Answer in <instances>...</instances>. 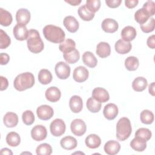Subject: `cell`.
I'll return each mask as SVG.
<instances>
[{"mask_svg": "<svg viewBox=\"0 0 155 155\" xmlns=\"http://www.w3.org/2000/svg\"><path fill=\"white\" fill-rule=\"evenodd\" d=\"M42 31L45 38L50 42L58 44L65 40V32L59 27L54 25H47L44 27Z\"/></svg>", "mask_w": 155, "mask_h": 155, "instance_id": "6da1fadb", "label": "cell"}, {"mask_svg": "<svg viewBox=\"0 0 155 155\" xmlns=\"http://www.w3.org/2000/svg\"><path fill=\"white\" fill-rule=\"evenodd\" d=\"M27 47L33 53L41 52L44 47V42L39 35V33L35 29H30L27 39Z\"/></svg>", "mask_w": 155, "mask_h": 155, "instance_id": "7a4b0ae2", "label": "cell"}, {"mask_svg": "<svg viewBox=\"0 0 155 155\" xmlns=\"http://www.w3.org/2000/svg\"><path fill=\"white\" fill-rule=\"evenodd\" d=\"M35 84L34 75L30 72H25L18 74L15 79L13 85L15 88L19 91L31 88Z\"/></svg>", "mask_w": 155, "mask_h": 155, "instance_id": "3957f363", "label": "cell"}, {"mask_svg": "<svg viewBox=\"0 0 155 155\" xmlns=\"http://www.w3.org/2000/svg\"><path fill=\"white\" fill-rule=\"evenodd\" d=\"M132 131L131 125L128 118H120L116 124V137L119 140L124 141L127 139Z\"/></svg>", "mask_w": 155, "mask_h": 155, "instance_id": "277c9868", "label": "cell"}, {"mask_svg": "<svg viewBox=\"0 0 155 155\" xmlns=\"http://www.w3.org/2000/svg\"><path fill=\"white\" fill-rule=\"evenodd\" d=\"M50 129V132L53 136L59 137L65 133L66 125L62 119H55L51 122Z\"/></svg>", "mask_w": 155, "mask_h": 155, "instance_id": "5b68a950", "label": "cell"}, {"mask_svg": "<svg viewBox=\"0 0 155 155\" xmlns=\"http://www.w3.org/2000/svg\"><path fill=\"white\" fill-rule=\"evenodd\" d=\"M71 132L77 136H81L84 134L87 130V126L84 121L81 119H75L70 125Z\"/></svg>", "mask_w": 155, "mask_h": 155, "instance_id": "8992f818", "label": "cell"}, {"mask_svg": "<svg viewBox=\"0 0 155 155\" xmlns=\"http://www.w3.org/2000/svg\"><path fill=\"white\" fill-rule=\"evenodd\" d=\"M54 71L58 78L61 79H66L70 74V66L62 61L59 62L56 64Z\"/></svg>", "mask_w": 155, "mask_h": 155, "instance_id": "52a82bcc", "label": "cell"}, {"mask_svg": "<svg viewBox=\"0 0 155 155\" xmlns=\"http://www.w3.org/2000/svg\"><path fill=\"white\" fill-rule=\"evenodd\" d=\"M37 116L39 119L43 120H47L51 119L53 114V109L48 105H42L36 110Z\"/></svg>", "mask_w": 155, "mask_h": 155, "instance_id": "ba28073f", "label": "cell"}, {"mask_svg": "<svg viewBox=\"0 0 155 155\" xmlns=\"http://www.w3.org/2000/svg\"><path fill=\"white\" fill-rule=\"evenodd\" d=\"M47 136V129L42 125H36L31 130V136L34 140H43L46 138Z\"/></svg>", "mask_w": 155, "mask_h": 155, "instance_id": "9c48e42d", "label": "cell"}, {"mask_svg": "<svg viewBox=\"0 0 155 155\" xmlns=\"http://www.w3.org/2000/svg\"><path fill=\"white\" fill-rule=\"evenodd\" d=\"M15 38L18 41H24L27 39L28 30L25 25L17 24L13 28V30Z\"/></svg>", "mask_w": 155, "mask_h": 155, "instance_id": "30bf717a", "label": "cell"}, {"mask_svg": "<svg viewBox=\"0 0 155 155\" xmlns=\"http://www.w3.org/2000/svg\"><path fill=\"white\" fill-rule=\"evenodd\" d=\"M88 70L83 66H79L75 68L73 73V79L78 82H83L88 78Z\"/></svg>", "mask_w": 155, "mask_h": 155, "instance_id": "8fae6325", "label": "cell"}, {"mask_svg": "<svg viewBox=\"0 0 155 155\" xmlns=\"http://www.w3.org/2000/svg\"><path fill=\"white\" fill-rule=\"evenodd\" d=\"M92 97L101 103H105L109 100L110 95L105 88L97 87L93 90Z\"/></svg>", "mask_w": 155, "mask_h": 155, "instance_id": "7c38bea8", "label": "cell"}, {"mask_svg": "<svg viewBox=\"0 0 155 155\" xmlns=\"http://www.w3.org/2000/svg\"><path fill=\"white\" fill-rule=\"evenodd\" d=\"M101 27L105 32L113 33L117 30L119 25L117 22L114 19L111 18H106L102 21Z\"/></svg>", "mask_w": 155, "mask_h": 155, "instance_id": "4fadbf2b", "label": "cell"}, {"mask_svg": "<svg viewBox=\"0 0 155 155\" xmlns=\"http://www.w3.org/2000/svg\"><path fill=\"white\" fill-rule=\"evenodd\" d=\"M118 111V108L116 104L109 103L104 107L103 114L107 119L113 120L117 116Z\"/></svg>", "mask_w": 155, "mask_h": 155, "instance_id": "5bb4252c", "label": "cell"}, {"mask_svg": "<svg viewBox=\"0 0 155 155\" xmlns=\"http://www.w3.org/2000/svg\"><path fill=\"white\" fill-rule=\"evenodd\" d=\"M45 96L48 101L51 102H56L60 99L61 93L58 87H50L45 91Z\"/></svg>", "mask_w": 155, "mask_h": 155, "instance_id": "9a60e30c", "label": "cell"}, {"mask_svg": "<svg viewBox=\"0 0 155 155\" xmlns=\"http://www.w3.org/2000/svg\"><path fill=\"white\" fill-rule=\"evenodd\" d=\"M30 17V13L26 8H19L16 13V20L17 21V24L25 25L29 22Z\"/></svg>", "mask_w": 155, "mask_h": 155, "instance_id": "2e32d148", "label": "cell"}, {"mask_svg": "<svg viewBox=\"0 0 155 155\" xmlns=\"http://www.w3.org/2000/svg\"><path fill=\"white\" fill-rule=\"evenodd\" d=\"M63 22L66 29L71 33H75L79 29V22L74 16H66L64 18Z\"/></svg>", "mask_w": 155, "mask_h": 155, "instance_id": "e0dca14e", "label": "cell"}, {"mask_svg": "<svg viewBox=\"0 0 155 155\" xmlns=\"http://www.w3.org/2000/svg\"><path fill=\"white\" fill-rule=\"evenodd\" d=\"M120 149V143L116 140H109L105 143L104 147V151L108 155H114L119 153Z\"/></svg>", "mask_w": 155, "mask_h": 155, "instance_id": "ac0fdd59", "label": "cell"}, {"mask_svg": "<svg viewBox=\"0 0 155 155\" xmlns=\"http://www.w3.org/2000/svg\"><path fill=\"white\" fill-rule=\"evenodd\" d=\"M69 106L71 111L73 113H79L83 108V102L82 98L78 95L73 96L70 99Z\"/></svg>", "mask_w": 155, "mask_h": 155, "instance_id": "d6986e66", "label": "cell"}, {"mask_svg": "<svg viewBox=\"0 0 155 155\" xmlns=\"http://www.w3.org/2000/svg\"><path fill=\"white\" fill-rule=\"evenodd\" d=\"M115 50L119 54H125L130 51L132 45L130 42L125 41L122 39L118 40L114 45Z\"/></svg>", "mask_w": 155, "mask_h": 155, "instance_id": "ffe728a7", "label": "cell"}, {"mask_svg": "<svg viewBox=\"0 0 155 155\" xmlns=\"http://www.w3.org/2000/svg\"><path fill=\"white\" fill-rule=\"evenodd\" d=\"M96 53L100 58H105L110 55V45L107 42H101L97 45Z\"/></svg>", "mask_w": 155, "mask_h": 155, "instance_id": "44dd1931", "label": "cell"}, {"mask_svg": "<svg viewBox=\"0 0 155 155\" xmlns=\"http://www.w3.org/2000/svg\"><path fill=\"white\" fill-rule=\"evenodd\" d=\"M137 33L136 29L132 26H126L121 31V37L122 40L130 42L133 41L136 36Z\"/></svg>", "mask_w": 155, "mask_h": 155, "instance_id": "7402d4cb", "label": "cell"}, {"mask_svg": "<svg viewBox=\"0 0 155 155\" xmlns=\"http://www.w3.org/2000/svg\"><path fill=\"white\" fill-rule=\"evenodd\" d=\"M3 122L8 128H13L18 123V116L13 112H7L3 117Z\"/></svg>", "mask_w": 155, "mask_h": 155, "instance_id": "603a6c76", "label": "cell"}, {"mask_svg": "<svg viewBox=\"0 0 155 155\" xmlns=\"http://www.w3.org/2000/svg\"><path fill=\"white\" fill-rule=\"evenodd\" d=\"M60 144L61 147L64 149L71 150L74 149L77 147L78 142L74 137L70 136H67L61 139Z\"/></svg>", "mask_w": 155, "mask_h": 155, "instance_id": "cb8c5ba5", "label": "cell"}, {"mask_svg": "<svg viewBox=\"0 0 155 155\" xmlns=\"http://www.w3.org/2000/svg\"><path fill=\"white\" fill-rule=\"evenodd\" d=\"M85 145L90 148H98L101 144V139L99 136L95 134H89L85 140Z\"/></svg>", "mask_w": 155, "mask_h": 155, "instance_id": "d4e9b609", "label": "cell"}, {"mask_svg": "<svg viewBox=\"0 0 155 155\" xmlns=\"http://www.w3.org/2000/svg\"><path fill=\"white\" fill-rule=\"evenodd\" d=\"M130 147L135 151L141 152L144 151L147 148V141L144 139L136 137L132 139L130 142Z\"/></svg>", "mask_w": 155, "mask_h": 155, "instance_id": "484cf974", "label": "cell"}, {"mask_svg": "<svg viewBox=\"0 0 155 155\" xmlns=\"http://www.w3.org/2000/svg\"><path fill=\"white\" fill-rule=\"evenodd\" d=\"M82 61L85 65L90 68L95 67L97 64L96 58L91 51H85L82 54Z\"/></svg>", "mask_w": 155, "mask_h": 155, "instance_id": "4316f807", "label": "cell"}, {"mask_svg": "<svg viewBox=\"0 0 155 155\" xmlns=\"http://www.w3.org/2000/svg\"><path fill=\"white\" fill-rule=\"evenodd\" d=\"M147 80L143 77H137L132 82V88L136 91H142L147 87Z\"/></svg>", "mask_w": 155, "mask_h": 155, "instance_id": "83f0119b", "label": "cell"}, {"mask_svg": "<svg viewBox=\"0 0 155 155\" xmlns=\"http://www.w3.org/2000/svg\"><path fill=\"white\" fill-rule=\"evenodd\" d=\"M76 48V43L75 42L70 39L68 38L65 39L63 42L60 43L59 48L61 51H62L64 53L70 52L73 50H74Z\"/></svg>", "mask_w": 155, "mask_h": 155, "instance_id": "f1b7e54d", "label": "cell"}, {"mask_svg": "<svg viewBox=\"0 0 155 155\" xmlns=\"http://www.w3.org/2000/svg\"><path fill=\"white\" fill-rule=\"evenodd\" d=\"M13 21L12 14L6 10L0 8V24L4 27L9 26Z\"/></svg>", "mask_w": 155, "mask_h": 155, "instance_id": "f546056e", "label": "cell"}, {"mask_svg": "<svg viewBox=\"0 0 155 155\" xmlns=\"http://www.w3.org/2000/svg\"><path fill=\"white\" fill-rule=\"evenodd\" d=\"M38 76L39 82L43 85L50 84L53 78L51 72L47 69H41L39 71Z\"/></svg>", "mask_w": 155, "mask_h": 155, "instance_id": "4dcf8cb0", "label": "cell"}, {"mask_svg": "<svg viewBox=\"0 0 155 155\" xmlns=\"http://www.w3.org/2000/svg\"><path fill=\"white\" fill-rule=\"evenodd\" d=\"M5 140L7 144L13 147L18 146L21 143V137L19 134L14 131L8 133L6 136Z\"/></svg>", "mask_w": 155, "mask_h": 155, "instance_id": "1f68e13d", "label": "cell"}, {"mask_svg": "<svg viewBox=\"0 0 155 155\" xmlns=\"http://www.w3.org/2000/svg\"><path fill=\"white\" fill-rule=\"evenodd\" d=\"M78 15L80 18L85 21H90L94 17V13L91 12L85 6V5H81L78 8Z\"/></svg>", "mask_w": 155, "mask_h": 155, "instance_id": "d6a6232c", "label": "cell"}, {"mask_svg": "<svg viewBox=\"0 0 155 155\" xmlns=\"http://www.w3.org/2000/svg\"><path fill=\"white\" fill-rule=\"evenodd\" d=\"M150 18V15L142 8L138 9L134 13V19L140 25L145 23Z\"/></svg>", "mask_w": 155, "mask_h": 155, "instance_id": "836d02e7", "label": "cell"}, {"mask_svg": "<svg viewBox=\"0 0 155 155\" xmlns=\"http://www.w3.org/2000/svg\"><path fill=\"white\" fill-rule=\"evenodd\" d=\"M64 59L68 64H74L78 62L80 58V54L78 50L74 49V50L64 53Z\"/></svg>", "mask_w": 155, "mask_h": 155, "instance_id": "e575fe53", "label": "cell"}, {"mask_svg": "<svg viewBox=\"0 0 155 155\" xmlns=\"http://www.w3.org/2000/svg\"><path fill=\"white\" fill-rule=\"evenodd\" d=\"M139 65L138 59L133 56H128L125 60V67L129 71H135Z\"/></svg>", "mask_w": 155, "mask_h": 155, "instance_id": "d590c367", "label": "cell"}, {"mask_svg": "<svg viewBox=\"0 0 155 155\" xmlns=\"http://www.w3.org/2000/svg\"><path fill=\"white\" fill-rule=\"evenodd\" d=\"M87 108L91 113H97L100 111L102 105L99 101L93 97H90L87 101Z\"/></svg>", "mask_w": 155, "mask_h": 155, "instance_id": "8d00e7d4", "label": "cell"}, {"mask_svg": "<svg viewBox=\"0 0 155 155\" xmlns=\"http://www.w3.org/2000/svg\"><path fill=\"white\" fill-rule=\"evenodd\" d=\"M142 123L144 124H151L154 121V114L152 111L148 110H143L140 115Z\"/></svg>", "mask_w": 155, "mask_h": 155, "instance_id": "74e56055", "label": "cell"}, {"mask_svg": "<svg viewBox=\"0 0 155 155\" xmlns=\"http://www.w3.org/2000/svg\"><path fill=\"white\" fill-rule=\"evenodd\" d=\"M36 153L38 155H50L52 153V148L48 143H41L37 147Z\"/></svg>", "mask_w": 155, "mask_h": 155, "instance_id": "f35d334b", "label": "cell"}, {"mask_svg": "<svg viewBox=\"0 0 155 155\" xmlns=\"http://www.w3.org/2000/svg\"><path fill=\"white\" fill-rule=\"evenodd\" d=\"M152 136L151 131L146 128H139L135 133L136 137H139L145 141L149 140Z\"/></svg>", "mask_w": 155, "mask_h": 155, "instance_id": "ab89813d", "label": "cell"}, {"mask_svg": "<svg viewBox=\"0 0 155 155\" xmlns=\"http://www.w3.org/2000/svg\"><path fill=\"white\" fill-rule=\"evenodd\" d=\"M11 43V39L7 34L2 29L0 30V48L4 49L8 47Z\"/></svg>", "mask_w": 155, "mask_h": 155, "instance_id": "60d3db41", "label": "cell"}, {"mask_svg": "<svg viewBox=\"0 0 155 155\" xmlns=\"http://www.w3.org/2000/svg\"><path fill=\"white\" fill-rule=\"evenodd\" d=\"M142 31L144 33H148L153 31L155 27V21L153 18H149V19L144 24L140 25Z\"/></svg>", "mask_w": 155, "mask_h": 155, "instance_id": "b9f144b4", "label": "cell"}, {"mask_svg": "<svg viewBox=\"0 0 155 155\" xmlns=\"http://www.w3.org/2000/svg\"><path fill=\"white\" fill-rule=\"evenodd\" d=\"M22 119L24 124L31 125L35 121V115L31 110H26L22 114Z\"/></svg>", "mask_w": 155, "mask_h": 155, "instance_id": "7bdbcfd3", "label": "cell"}, {"mask_svg": "<svg viewBox=\"0 0 155 155\" xmlns=\"http://www.w3.org/2000/svg\"><path fill=\"white\" fill-rule=\"evenodd\" d=\"M85 5L91 12L94 13L99 10L101 7V1L99 0H87Z\"/></svg>", "mask_w": 155, "mask_h": 155, "instance_id": "ee69618b", "label": "cell"}, {"mask_svg": "<svg viewBox=\"0 0 155 155\" xmlns=\"http://www.w3.org/2000/svg\"><path fill=\"white\" fill-rule=\"evenodd\" d=\"M142 8H143L150 16H153L155 14V3L153 1H148L143 5Z\"/></svg>", "mask_w": 155, "mask_h": 155, "instance_id": "f6af8a7d", "label": "cell"}, {"mask_svg": "<svg viewBox=\"0 0 155 155\" xmlns=\"http://www.w3.org/2000/svg\"><path fill=\"white\" fill-rule=\"evenodd\" d=\"M122 2V0H106V4L110 8L118 7Z\"/></svg>", "mask_w": 155, "mask_h": 155, "instance_id": "bcb514c9", "label": "cell"}, {"mask_svg": "<svg viewBox=\"0 0 155 155\" xmlns=\"http://www.w3.org/2000/svg\"><path fill=\"white\" fill-rule=\"evenodd\" d=\"M0 60L1 65H6L10 60V56L5 53H1L0 54Z\"/></svg>", "mask_w": 155, "mask_h": 155, "instance_id": "7dc6e473", "label": "cell"}, {"mask_svg": "<svg viewBox=\"0 0 155 155\" xmlns=\"http://www.w3.org/2000/svg\"><path fill=\"white\" fill-rule=\"evenodd\" d=\"M0 79H1V87L0 90L1 91H3L4 90H6L7 88L8 87V82L7 78H4L2 76H0Z\"/></svg>", "mask_w": 155, "mask_h": 155, "instance_id": "c3c4849f", "label": "cell"}, {"mask_svg": "<svg viewBox=\"0 0 155 155\" xmlns=\"http://www.w3.org/2000/svg\"><path fill=\"white\" fill-rule=\"evenodd\" d=\"M138 0H125V4L128 8H133L138 4Z\"/></svg>", "mask_w": 155, "mask_h": 155, "instance_id": "681fc988", "label": "cell"}, {"mask_svg": "<svg viewBox=\"0 0 155 155\" xmlns=\"http://www.w3.org/2000/svg\"><path fill=\"white\" fill-rule=\"evenodd\" d=\"M147 44V45L150 48L154 49L155 48V41H154V35H153L148 38Z\"/></svg>", "mask_w": 155, "mask_h": 155, "instance_id": "f907efd6", "label": "cell"}, {"mask_svg": "<svg viewBox=\"0 0 155 155\" xmlns=\"http://www.w3.org/2000/svg\"><path fill=\"white\" fill-rule=\"evenodd\" d=\"M1 154H10V155H12L13 153L11 151V150L8 149L7 148H4L1 149Z\"/></svg>", "mask_w": 155, "mask_h": 155, "instance_id": "816d5d0a", "label": "cell"}, {"mask_svg": "<svg viewBox=\"0 0 155 155\" xmlns=\"http://www.w3.org/2000/svg\"><path fill=\"white\" fill-rule=\"evenodd\" d=\"M148 91L152 96H154V82H152L149 85Z\"/></svg>", "mask_w": 155, "mask_h": 155, "instance_id": "f5cc1de1", "label": "cell"}, {"mask_svg": "<svg viewBox=\"0 0 155 155\" xmlns=\"http://www.w3.org/2000/svg\"><path fill=\"white\" fill-rule=\"evenodd\" d=\"M65 2L70 4L71 5L76 6V5H79L81 2V0H79V1H76V0H74V1H65Z\"/></svg>", "mask_w": 155, "mask_h": 155, "instance_id": "db71d44e", "label": "cell"}]
</instances>
